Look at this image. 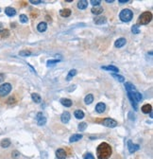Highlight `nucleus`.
Segmentation results:
<instances>
[{
  "label": "nucleus",
  "mask_w": 153,
  "mask_h": 159,
  "mask_svg": "<svg viewBox=\"0 0 153 159\" xmlns=\"http://www.w3.org/2000/svg\"><path fill=\"white\" fill-rule=\"evenodd\" d=\"M112 147L106 142L100 143L97 148V156L98 159H108L112 155Z\"/></svg>",
  "instance_id": "obj_1"
},
{
  "label": "nucleus",
  "mask_w": 153,
  "mask_h": 159,
  "mask_svg": "<svg viewBox=\"0 0 153 159\" xmlns=\"http://www.w3.org/2000/svg\"><path fill=\"white\" fill-rule=\"evenodd\" d=\"M133 17V13L130 9H124L119 13V18L123 22H130Z\"/></svg>",
  "instance_id": "obj_2"
},
{
  "label": "nucleus",
  "mask_w": 153,
  "mask_h": 159,
  "mask_svg": "<svg viewBox=\"0 0 153 159\" xmlns=\"http://www.w3.org/2000/svg\"><path fill=\"white\" fill-rule=\"evenodd\" d=\"M152 20V13L150 12H145L139 16L138 22L140 25H147Z\"/></svg>",
  "instance_id": "obj_3"
},
{
  "label": "nucleus",
  "mask_w": 153,
  "mask_h": 159,
  "mask_svg": "<svg viewBox=\"0 0 153 159\" xmlns=\"http://www.w3.org/2000/svg\"><path fill=\"white\" fill-rule=\"evenodd\" d=\"M11 91V85L8 82L1 84L0 85V97H5L7 95H9V92Z\"/></svg>",
  "instance_id": "obj_4"
},
{
  "label": "nucleus",
  "mask_w": 153,
  "mask_h": 159,
  "mask_svg": "<svg viewBox=\"0 0 153 159\" xmlns=\"http://www.w3.org/2000/svg\"><path fill=\"white\" fill-rule=\"evenodd\" d=\"M102 124L104 126H106V127H109V128H114L118 125V122L114 120V119H111V118H107L102 121Z\"/></svg>",
  "instance_id": "obj_5"
},
{
  "label": "nucleus",
  "mask_w": 153,
  "mask_h": 159,
  "mask_svg": "<svg viewBox=\"0 0 153 159\" xmlns=\"http://www.w3.org/2000/svg\"><path fill=\"white\" fill-rule=\"evenodd\" d=\"M36 120H37V123L39 126H44L46 123V119L43 115V113H38L37 115H36Z\"/></svg>",
  "instance_id": "obj_6"
},
{
  "label": "nucleus",
  "mask_w": 153,
  "mask_h": 159,
  "mask_svg": "<svg viewBox=\"0 0 153 159\" xmlns=\"http://www.w3.org/2000/svg\"><path fill=\"white\" fill-rule=\"evenodd\" d=\"M139 148H140V146L138 144H133L131 142V140L128 141V152L131 153H135L136 151L139 150Z\"/></svg>",
  "instance_id": "obj_7"
},
{
  "label": "nucleus",
  "mask_w": 153,
  "mask_h": 159,
  "mask_svg": "<svg viewBox=\"0 0 153 159\" xmlns=\"http://www.w3.org/2000/svg\"><path fill=\"white\" fill-rule=\"evenodd\" d=\"M70 119H71V115H70V113L69 112H63V114H62V115H61V120H62V122L63 123H68L69 120H70Z\"/></svg>",
  "instance_id": "obj_8"
},
{
  "label": "nucleus",
  "mask_w": 153,
  "mask_h": 159,
  "mask_svg": "<svg viewBox=\"0 0 153 159\" xmlns=\"http://www.w3.org/2000/svg\"><path fill=\"white\" fill-rule=\"evenodd\" d=\"M56 156L58 159H65L66 158V152L63 149H58L56 151Z\"/></svg>",
  "instance_id": "obj_9"
},
{
  "label": "nucleus",
  "mask_w": 153,
  "mask_h": 159,
  "mask_svg": "<svg viewBox=\"0 0 153 159\" xmlns=\"http://www.w3.org/2000/svg\"><path fill=\"white\" fill-rule=\"evenodd\" d=\"M105 110H106V104L104 102L97 103V106H96V111H97V113H99V114L103 113Z\"/></svg>",
  "instance_id": "obj_10"
},
{
  "label": "nucleus",
  "mask_w": 153,
  "mask_h": 159,
  "mask_svg": "<svg viewBox=\"0 0 153 159\" xmlns=\"http://www.w3.org/2000/svg\"><path fill=\"white\" fill-rule=\"evenodd\" d=\"M126 43H127V40H126L125 38H119V39H117V40L115 41L114 46H115V47L120 48V47H124L126 45Z\"/></svg>",
  "instance_id": "obj_11"
},
{
  "label": "nucleus",
  "mask_w": 153,
  "mask_h": 159,
  "mask_svg": "<svg viewBox=\"0 0 153 159\" xmlns=\"http://www.w3.org/2000/svg\"><path fill=\"white\" fill-rule=\"evenodd\" d=\"M5 13L8 16H9V17H13V16H14L16 14V10L15 9H13L11 7H7L5 9Z\"/></svg>",
  "instance_id": "obj_12"
},
{
  "label": "nucleus",
  "mask_w": 153,
  "mask_h": 159,
  "mask_svg": "<svg viewBox=\"0 0 153 159\" xmlns=\"http://www.w3.org/2000/svg\"><path fill=\"white\" fill-rule=\"evenodd\" d=\"M71 9H63L60 10V15L66 18V17H69V16L71 15Z\"/></svg>",
  "instance_id": "obj_13"
},
{
  "label": "nucleus",
  "mask_w": 153,
  "mask_h": 159,
  "mask_svg": "<svg viewBox=\"0 0 153 159\" xmlns=\"http://www.w3.org/2000/svg\"><path fill=\"white\" fill-rule=\"evenodd\" d=\"M130 94H131L132 97L134 98V100H136V101H140V100H142V99H143V96H142V94H140L139 92H137V91H133V92H130Z\"/></svg>",
  "instance_id": "obj_14"
},
{
  "label": "nucleus",
  "mask_w": 153,
  "mask_h": 159,
  "mask_svg": "<svg viewBox=\"0 0 153 159\" xmlns=\"http://www.w3.org/2000/svg\"><path fill=\"white\" fill-rule=\"evenodd\" d=\"M91 12H92V13L96 14V15H98V14H101V13H103V8L100 6L93 7L92 9H91Z\"/></svg>",
  "instance_id": "obj_15"
},
{
  "label": "nucleus",
  "mask_w": 153,
  "mask_h": 159,
  "mask_svg": "<svg viewBox=\"0 0 153 159\" xmlns=\"http://www.w3.org/2000/svg\"><path fill=\"white\" fill-rule=\"evenodd\" d=\"M37 29L39 32H44L47 29V24L45 22H41L38 24Z\"/></svg>",
  "instance_id": "obj_16"
},
{
  "label": "nucleus",
  "mask_w": 153,
  "mask_h": 159,
  "mask_svg": "<svg viewBox=\"0 0 153 159\" xmlns=\"http://www.w3.org/2000/svg\"><path fill=\"white\" fill-rule=\"evenodd\" d=\"M94 21L97 25H103V24H105V23L107 22V18L106 17H104V16H99V17L95 18Z\"/></svg>",
  "instance_id": "obj_17"
},
{
  "label": "nucleus",
  "mask_w": 153,
  "mask_h": 159,
  "mask_svg": "<svg viewBox=\"0 0 153 159\" xmlns=\"http://www.w3.org/2000/svg\"><path fill=\"white\" fill-rule=\"evenodd\" d=\"M82 138V134H73L72 136H70L69 138V141L73 143V142H77V141H79Z\"/></svg>",
  "instance_id": "obj_18"
},
{
  "label": "nucleus",
  "mask_w": 153,
  "mask_h": 159,
  "mask_svg": "<svg viewBox=\"0 0 153 159\" xmlns=\"http://www.w3.org/2000/svg\"><path fill=\"white\" fill-rule=\"evenodd\" d=\"M101 68L103 70H107V71H112V72H119L118 67H116L114 66H102Z\"/></svg>",
  "instance_id": "obj_19"
},
{
  "label": "nucleus",
  "mask_w": 153,
  "mask_h": 159,
  "mask_svg": "<svg viewBox=\"0 0 153 159\" xmlns=\"http://www.w3.org/2000/svg\"><path fill=\"white\" fill-rule=\"evenodd\" d=\"M128 100H131V105H132V107L134 108V110H137L138 109V103H137V101L134 100V98L132 97L130 93H128Z\"/></svg>",
  "instance_id": "obj_20"
},
{
  "label": "nucleus",
  "mask_w": 153,
  "mask_h": 159,
  "mask_svg": "<svg viewBox=\"0 0 153 159\" xmlns=\"http://www.w3.org/2000/svg\"><path fill=\"white\" fill-rule=\"evenodd\" d=\"M88 7V2L86 0H80L78 2V8L79 9H85Z\"/></svg>",
  "instance_id": "obj_21"
},
{
  "label": "nucleus",
  "mask_w": 153,
  "mask_h": 159,
  "mask_svg": "<svg viewBox=\"0 0 153 159\" xmlns=\"http://www.w3.org/2000/svg\"><path fill=\"white\" fill-rule=\"evenodd\" d=\"M125 88L128 93H130V92H133V91H136V87H135L132 83H131V82H126Z\"/></svg>",
  "instance_id": "obj_22"
},
{
  "label": "nucleus",
  "mask_w": 153,
  "mask_h": 159,
  "mask_svg": "<svg viewBox=\"0 0 153 159\" xmlns=\"http://www.w3.org/2000/svg\"><path fill=\"white\" fill-rule=\"evenodd\" d=\"M31 99L35 103H40L41 101H42V98H41L40 95L37 94V93H32L31 94Z\"/></svg>",
  "instance_id": "obj_23"
},
{
  "label": "nucleus",
  "mask_w": 153,
  "mask_h": 159,
  "mask_svg": "<svg viewBox=\"0 0 153 159\" xmlns=\"http://www.w3.org/2000/svg\"><path fill=\"white\" fill-rule=\"evenodd\" d=\"M152 111V106L150 104H145L143 107H142V112L144 114H148V113H151Z\"/></svg>",
  "instance_id": "obj_24"
},
{
  "label": "nucleus",
  "mask_w": 153,
  "mask_h": 159,
  "mask_svg": "<svg viewBox=\"0 0 153 159\" xmlns=\"http://www.w3.org/2000/svg\"><path fill=\"white\" fill-rule=\"evenodd\" d=\"M61 103H62L63 106H65V107H71L73 104L72 100H69V99H62V100H61Z\"/></svg>",
  "instance_id": "obj_25"
},
{
  "label": "nucleus",
  "mask_w": 153,
  "mask_h": 159,
  "mask_svg": "<svg viewBox=\"0 0 153 159\" xmlns=\"http://www.w3.org/2000/svg\"><path fill=\"white\" fill-rule=\"evenodd\" d=\"M74 115L76 116V119H81L84 118V112L81 111V110H76L75 113H74Z\"/></svg>",
  "instance_id": "obj_26"
},
{
  "label": "nucleus",
  "mask_w": 153,
  "mask_h": 159,
  "mask_svg": "<svg viewBox=\"0 0 153 159\" xmlns=\"http://www.w3.org/2000/svg\"><path fill=\"white\" fill-rule=\"evenodd\" d=\"M93 101H94V96H93L92 94H88L84 99V102L86 103L87 105H89V104H91Z\"/></svg>",
  "instance_id": "obj_27"
},
{
  "label": "nucleus",
  "mask_w": 153,
  "mask_h": 159,
  "mask_svg": "<svg viewBox=\"0 0 153 159\" xmlns=\"http://www.w3.org/2000/svg\"><path fill=\"white\" fill-rule=\"evenodd\" d=\"M77 73H78V71H77L76 69H71V70L69 71L67 77H66V81H70L73 77H75V76L77 75Z\"/></svg>",
  "instance_id": "obj_28"
},
{
  "label": "nucleus",
  "mask_w": 153,
  "mask_h": 159,
  "mask_svg": "<svg viewBox=\"0 0 153 159\" xmlns=\"http://www.w3.org/2000/svg\"><path fill=\"white\" fill-rule=\"evenodd\" d=\"M0 145H1V147H2V148L6 149V148L9 147V145H10V140H9V139H8V138H6V139H3V140L1 141Z\"/></svg>",
  "instance_id": "obj_29"
},
{
  "label": "nucleus",
  "mask_w": 153,
  "mask_h": 159,
  "mask_svg": "<svg viewBox=\"0 0 153 159\" xmlns=\"http://www.w3.org/2000/svg\"><path fill=\"white\" fill-rule=\"evenodd\" d=\"M112 75H113V78L115 79L116 81H118L119 82H124V81H125V78H124L123 76L119 75V74H116V73H113Z\"/></svg>",
  "instance_id": "obj_30"
},
{
  "label": "nucleus",
  "mask_w": 153,
  "mask_h": 159,
  "mask_svg": "<svg viewBox=\"0 0 153 159\" xmlns=\"http://www.w3.org/2000/svg\"><path fill=\"white\" fill-rule=\"evenodd\" d=\"M19 55L22 57H28L31 55V52H30L29 50H21V51L19 52Z\"/></svg>",
  "instance_id": "obj_31"
},
{
  "label": "nucleus",
  "mask_w": 153,
  "mask_h": 159,
  "mask_svg": "<svg viewBox=\"0 0 153 159\" xmlns=\"http://www.w3.org/2000/svg\"><path fill=\"white\" fill-rule=\"evenodd\" d=\"M9 31L8 29H2V30L0 31V36L2 38L9 37Z\"/></svg>",
  "instance_id": "obj_32"
},
{
  "label": "nucleus",
  "mask_w": 153,
  "mask_h": 159,
  "mask_svg": "<svg viewBox=\"0 0 153 159\" xmlns=\"http://www.w3.org/2000/svg\"><path fill=\"white\" fill-rule=\"evenodd\" d=\"M19 20H20V22H21V23H24V24H26V23L28 22V16L25 15V14H21V15L19 16Z\"/></svg>",
  "instance_id": "obj_33"
},
{
  "label": "nucleus",
  "mask_w": 153,
  "mask_h": 159,
  "mask_svg": "<svg viewBox=\"0 0 153 159\" xmlns=\"http://www.w3.org/2000/svg\"><path fill=\"white\" fill-rule=\"evenodd\" d=\"M60 62V60H48L46 62L47 66H53L55 65H57L58 62Z\"/></svg>",
  "instance_id": "obj_34"
},
{
  "label": "nucleus",
  "mask_w": 153,
  "mask_h": 159,
  "mask_svg": "<svg viewBox=\"0 0 153 159\" xmlns=\"http://www.w3.org/2000/svg\"><path fill=\"white\" fill-rule=\"evenodd\" d=\"M86 128H87V123H86V122H81L78 127V131H80V132H83L84 130H86Z\"/></svg>",
  "instance_id": "obj_35"
},
{
  "label": "nucleus",
  "mask_w": 153,
  "mask_h": 159,
  "mask_svg": "<svg viewBox=\"0 0 153 159\" xmlns=\"http://www.w3.org/2000/svg\"><path fill=\"white\" fill-rule=\"evenodd\" d=\"M131 31H132V33H133V34H139V33H140V29H139V28H138L137 25L132 26V28H131Z\"/></svg>",
  "instance_id": "obj_36"
},
{
  "label": "nucleus",
  "mask_w": 153,
  "mask_h": 159,
  "mask_svg": "<svg viewBox=\"0 0 153 159\" xmlns=\"http://www.w3.org/2000/svg\"><path fill=\"white\" fill-rule=\"evenodd\" d=\"M91 4L94 5V7H97L100 5V0H91Z\"/></svg>",
  "instance_id": "obj_37"
},
{
  "label": "nucleus",
  "mask_w": 153,
  "mask_h": 159,
  "mask_svg": "<svg viewBox=\"0 0 153 159\" xmlns=\"http://www.w3.org/2000/svg\"><path fill=\"white\" fill-rule=\"evenodd\" d=\"M11 155H13V158H18L19 156H20V153H19L17 151H13V153H11Z\"/></svg>",
  "instance_id": "obj_38"
},
{
  "label": "nucleus",
  "mask_w": 153,
  "mask_h": 159,
  "mask_svg": "<svg viewBox=\"0 0 153 159\" xmlns=\"http://www.w3.org/2000/svg\"><path fill=\"white\" fill-rule=\"evenodd\" d=\"M83 159H95V157L92 153H86Z\"/></svg>",
  "instance_id": "obj_39"
},
{
  "label": "nucleus",
  "mask_w": 153,
  "mask_h": 159,
  "mask_svg": "<svg viewBox=\"0 0 153 159\" xmlns=\"http://www.w3.org/2000/svg\"><path fill=\"white\" fill-rule=\"evenodd\" d=\"M29 2H30L31 4H36V5H37V4L42 3V1H41V0H30Z\"/></svg>",
  "instance_id": "obj_40"
},
{
  "label": "nucleus",
  "mask_w": 153,
  "mask_h": 159,
  "mask_svg": "<svg viewBox=\"0 0 153 159\" xmlns=\"http://www.w3.org/2000/svg\"><path fill=\"white\" fill-rule=\"evenodd\" d=\"M14 102H15V100L13 98H9V100H8V101H7V103H9V104H13Z\"/></svg>",
  "instance_id": "obj_41"
},
{
  "label": "nucleus",
  "mask_w": 153,
  "mask_h": 159,
  "mask_svg": "<svg viewBox=\"0 0 153 159\" xmlns=\"http://www.w3.org/2000/svg\"><path fill=\"white\" fill-rule=\"evenodd\" d=\"M4 79H5V75L3 73H0V82H2L4 81Z\"/></svg>",
  "instance_id": "obj_42"
},
{
  "label": "nucleus",
  "mask_w": 153,
  "mask_h": 159,
  "mask_svg": "<svg viewBox=\"0 0 153 159\" xmlns=\"http://www.w3.org/2000/svg\"><path fill=\"white\" fill-rule=\"evenodd\" d=\"M118 2H119V3H120V4H125V3H128V0H119Z\"/></svg>",
  "instance_id": "obj_43"
},
{
  "label": "nucleus",
  "mask_w": 153,
  "mask_h": 159,
  "mask_svg": "<svg viewBox=\"0 0 153 159\" xmlns=\"http://www.w3.org/2000/svg\"><path fill=\"white\" fill-rule=\"evenodd\" d=\"M107 3H113V0H107Z\"/></svg>",
  "instance_id": "obj_44"
},
{
  "label": "nucleus",
  "mask_w": 153,
  "mask_h": 159,
  "mask_svg": "<svg viewBox=\"0 0 153 159\" xmlns=\"http://www.w3.org/2000/svg\"><path fill=\"white\" fill-rule=\"evenodd\" d=\"M0 12H1V9H0Z\"/></svg>",
  "instance_id": "obj_45"
}]
</instances>
